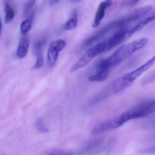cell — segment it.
I'll use <instances>...</instances> for the list:
<instances>
[{
	"label": "cell",
	"mask_w": 155,
	"mask_h": 155,
	"mask_svg": "<svg viewBox=\"0 0 155 155\" xmlns=\"http://www.w3.org/2000/svg\"><path fill=\"white\" fill-rule=\"evenodd\" d=\"M112 0H105L100 4L97 12L95 14L92 27L93 28H97L100 24L101 22L105 17V13L107 9L112 5Z\"/></svg>",
	"instance_id": "obj_7"
},
{
	"label": "cell",
	"mask_w": 155,
	"mask_h": 155,
	"mask_svg": "<svg viewBox=\"0 0 155 155\" xmlns=\"http://www.w3.org/2000/svg\"><path fill=\"white\" fill-rule=\"evenodd\" d=\"M132 84V82L125 79L123 76L120 77L110 82L104 89L102 90L96 96L94 101L98 102L103 100L113 94L126 89Z\"/></svg>",
	"instance_id": "obj_4"
},
{
	"label": "cell",
	"mask_w": 155,
	"mask_h": 155,
	"mask_svg": "<svg viewBox=\"0 0 155 155\" xmlns=\"http://www.w3.org/2000/svg\"><path fill=\"white\" fill-rule=\"evenodd\" d=\"M43 62H44V59H43V57L37 58L36 62L34 65V68L36 69L41 68L43 66Z\"/></svg>",
	"instance_id": "obj_20"
},
{
	"label": "cell",
	"mask_w": 155,
	"mask_h": 155,
	"mask_svg": "<svg viewBox=\"0 0 155 155\" xmlns=\"http://www.w3.org/2000/svg\"><path fill=\"white\" fill-rule=\"evenodd\" d=\"M13 1H14V0H3L4 4H5V3H10Z\"/></svg>",
	"instance_id": "obj_24"
},
{
	"label": "cell",
	"mask_w": 155,
	"mask_h": 155,
	"mask_svg": "<svg viewBox=\"0 0 155 155\" xmlns=\"http://www.w3.org/2000/svg\"><path fill=\"white\" fill-rule=\"evenodd\" d=\"M5 19L4 22L6 24L10 23L15 17V12L13 8L10 5V3H5Z\"/></svg>",
	"instance_id": "obj_14"
},
{
	"label": "cell",
	"mask_w": 155,
	"mask_h": 155,
	"mask_svg": "<svg viewBox=\"0 0 155 155\" xmlns=\"http://www.w3.org/2000/svg\"><path fill=\"white\" fill-rule=\"evenodd\" d=\"M114 119L106 120L96 126L92 130V134H98L117 129Z\"/></svg>",
	"instance_id": "obj_8"
},
{
	"label": "cell",
	"mask_w": 155,
	"mask_h": 155,
	"mask_svg": "<svg viewBox=\"0 0 155 155\" xmlns=\"http://www.w3.org/2000/svg\"><path fill=\"white\" fill-rule=\"evenodd\" d=\"M81 0H71V1L72 3H78L80 2L81 1Z\"/></svg>",
	"instance_id": "obj_23"
},
{
	"label": "cell",
	"mask_w": 155,
	"mask_h": 155,
	"mask_svg": "<svg viewBox=\"0 0 155 155\" xmlns=\"http://www.w3.org/2000/svg\"><path fill=\"white\" fill-rule=\"evenodd\" d=\"M135 33L133 28L122 29L116 32L112 37L98 43L91 49L96 57L99 54L107 52L120 45L130 38Z\"/></svg>",
	"instance_id": "obj_2"
},
{
	"label": "cell",
	"mask_w": 155,
	"mask_h": 155,
	"mask_svg": "<svg viewBox=\"0 0 155 155\" xmlns=\"http://www.w3.org/2000/svg\"><path fill=\"white\" fill-rule=\"evenodd\" d=\"M94 57L91 53L90 51L88 50L80 59L72 66L71 69L70 71L71 73L75 72L79 69L87 65L89 62L94 58Z\"/></svg>",
	"instance_id": "obj_10"
},
{
	"label": "cell",
	"mask_w": 155,
	"mask_h": 155,
	"mask_svg": "<svg viewBox=\"0 0 155 155\" xmlns=\"http://www.w3.org/2000/svg\"><path fill=\"white\" fill-rule=\"evenodd\" d=\"M72 154L71 151H64V150H51L49 153H48L49 155H70Z\"/></svg>",
	"instance_id": "obj_19"
},
{
	"label": "cell",
	"mask_w": 155,
	"mask_h": 155,
	"mask_svg": "<svg viewBox=\"0 0 155 155\" xmlns=\"http://www.w3.org/2000/svg\"><path fill=\"white\" fill-rule=\"evenodd\" d=\"M35 17V13L32 12L26 20L22 21L20 26V31L22 35H26L31 30Z\"/></svg>",
	"instance_id": "obj_11"
},
{
	"label": "cell",
	"mask_w": 155,
	"mask_h": 155,
	"mask_svg": "<svg viewBox=\"0 0 155 155\" xmlns=\"http://www.w3.org/2000/svg\"><path fill=\"white\" fill-rule=\"evenodd\" d=\"M155 62V55L150 59L146 63L141 65L136 69L134 70L131 72H129L123 76L124 78L130 81L132 83L137 79L140 76H141L144 72L148 70L152 66L154 65Z\"/></svg>",
	"instance_id": "obj_6"
},
{
	"label": "cell",
	"mask_w": 155,
	"mask_h": 155,
	"mask_svg": "<svg viewBox=\"0 0 155 155\" xmlns=\"http://www.w3.org/2000/svg\"><path fill=\"white\" fill-rule=\"evenodd\" d=\"M61 0H50V4L51 6H52L58 4Z\"/></svg>",
	"instance_id": "obj_22"
},
{
	"label": "cell",
	"mask_w": 155,
	"mask_h": 155,
	"mask_svg": "<svg viewBox=\"0 0 155 155\" xmlns=\"http://www.w3.org/2000/svg\"><path fill=\"white\" fill-rule=\"evenodd\" d=\"M36 126L38 130L43 133H47L49 132V130L47 127H46L43 120L41 119L37 120L36 122Z\"/></svg>",
	"instance_id": "obj_17"
},
{
	"label": "cell",
	"mask_w": 155,
	"mask_h": 155,
	"mask_svg": "<svg viewBox=\"0 0 155 155\" xmlns=\"http://www.w3.org/2000/svg\"><path fill=\"white\" fill-rule=\"evenodd\" d=\"M110 71L97 69L96 74L90 76L88 80L90 81H101L105 80L108 76Z\"/></svg>",
	"instance_id": "obj_12"
},
{
	"label": "cell",
	"mask_w": 155,
	"mask_h": 155,
	"mask_svg": "<svg viewBox=\"0 0 155 155\" xmlns=\"http://www.w3.org/2000/svg\"><path fill=\"white\" fill-rule=\"evenodd\" d=\"M101 140H95L89 143L83 150V151H89V150H92L93 149L95 148L96 147H97L98 145H99L100 143Z\"/></svg>",
	"instance_id": "obj_18"
},
{
	"label": "cell",
	"mask_w": 155,
	"mask_h": 155,
	"mask_svg": "<svg viewBox=\"0 0 155 155\" xmlns=\"http://www.w3.org/2000/svg\"><path fill=\"white\" fill-rule=\"evenodd\" d=\"M37 0H28L25 3L23 7V17H26L28 15L31 11L32 10L36 3Z\"/></svg>",
	"instance_id": "obj_15"
},
{
	"label": "cell",
	"mask_w": 155,
	"mask_h": 155,
	"mask_svg": "<svg viewBox=\"0 0 155 155\" xmlns=\"http://www.w3.org/2000/svg\"><path fill=\"white\" fill-rule=\"evenodd\" d=\"M66 46L63 40L59 39L53 41L50 45L48 52V61L49 67L52 68L56 64L60 52Z\"/></svg>",
	"instance_id": "obj_5"
},
{
	"label": "cell",
	"mask_w": 155,
	"mask_h": 155,
	"mask_svg": "<svg viewBox=\"0 0 155 155\" xmlns=\"http://www.w3.org/2000/svg\"><path fill=\"white\" fill-rule=\"evenodd\" d=\"M45 44V41L43 40L37 41L34 45V52L37 58L43 57L42 56V48Z\"/></svg>",
	"instance_id": "obj_16"
},
{
	"label": "cell",
	"mask_w": 155,
	"mask_h": 155,
	"mask_svg": "<svg viewBox=\"0 0 155 155\" xmlns=\"http://www.w3.org/2000/svg\"><path fill=\"white\" fill-rule=\"evenodd\" d=\"M148 42L147 38H141L121 46L112 55L101 60L97 64V68L109 70L126 60L136 51L143 48Z\"/></svg>",
	"instance_id": "obj_1"
},
{
	"label": "cell",
	"mask_w": 155,
	"mask_h": 155,
	"mask_svg": "<svg viewBox=\"0 0 155 155\" xmlns=\"http://www.w3.org/2000/svg\"><path fill=\"white\" fill-rule=\"evenodd\" d=\"M155 112V98L136 105L117 118L120 127L129 120L139 118Z\"/></svg>",
	"instance_id": "obj_3"
},
{
	"label": "cell",
	"mask_w": 155,
	"mask_h": 155,
	"mask_svg": "<svg viewBox=\"0 0 155 155\" xmlns=\"http://www.w3.org/2000/svg\"><path fill=\"white\" fill-rule=\"evenodd\" d=\"M78 25V14L76 11L73 12L71 17L68 20L65 24V28L67 30L75 29Z\"/></svg>",
	"instance_id": "obj_13"
},
{
	"label": "cell",
	"mask_w": 155,
	"mask_h": 155,
	"mask_svg": "<svg viewBox=\"0 0 155 155\" xmlns=\"http://www.w3.org/2000/svg\"><path fill=\"white\" fill-rule=\"evenodd\" d=\"M30 41L26 35H23L21 38L17 50V56L19 58H25L28 53Z\"/></svg>",
	"instance_id": "obj_9"
},
{
	"label": "cell",
	"mask_w": 155,
	"mask_h": 155,
	"mask_svg": "<svg viewBox=\"0 0 155 155\" xmlns=\"http://www.w3.org/2000/svg\"><path fill=\"white\" fill-rule=\"evenodd\" d=\"M140 0H129L128 5L130 6H133L137 4Z\"/></svg>",
	"instance_id": "obj_21"
}]
</instances>
